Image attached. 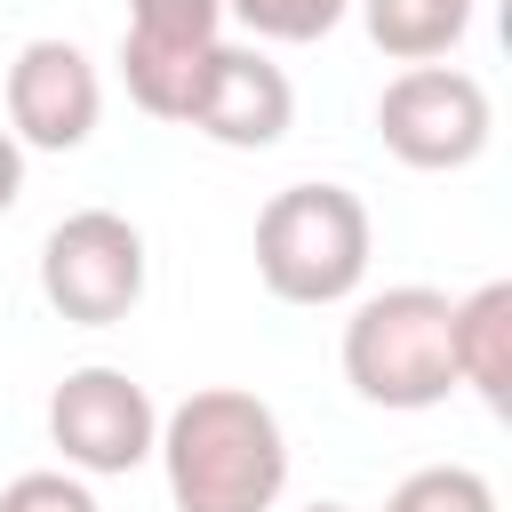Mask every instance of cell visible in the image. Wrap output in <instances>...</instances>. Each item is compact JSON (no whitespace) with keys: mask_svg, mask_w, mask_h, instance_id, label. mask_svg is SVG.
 <instances>
[{"mask_svg":"<svg viewBox=\"0 0 512 512\" xmlns=\"http://www.w3.org/2000/svg\"><path fill=\"white\" fill-rule=\"evenodd\" d=\"M176 512H272L288 488V432L248 384H200L160 416L152 440Z\"/></svg>","mask_w":512,"mask_h":512,"instance_id":"cell-1","label":"cell"},{"mask_svg":"<svg viewBox=\"0 0 512 512\" xmlns=\"http://www.w3.org/2000/svg\"><path fill=\"white\" fill-rule=\"evenodd\" d=\"M376 256L368 200L352 184H280L256 208V280L280 304H352Z\"/></svg>","mask_w":512,"mask_h":512,"instance_id":"cell-2","label":"cell"},{"mask_svg":"<svg viewBox=\"0 0 512 512\" xmlns=\"http://www.w3.org/2000/svg\"><path fill=\"white\" fill-rule=\"evenodd\" d=\"M448 304L440 288H376L352 304L344 320V384L368 400V408H392V416H416V408H440L456 392V360H448Z\"/></svg>","mask_w":512,"mask_h":512,"instance_id":"cell-3","label":"cell"},{"mask_svg":"<svg viewBox=\"0 0 512 512\" xmlns=\"http://www.w3.org/2000/svg\"><path fill=\"white\" fill-rule=\"evenodd\" d=\"M144 272H152L144 232L120 208H72L40 240V296L72 328H120L144 304Z\"/></svg>","mask_w":512,"mask_h":512,"instance_id":"cell-4","label":"cell"},{"mask_svg":"<svg viewBox=\"0 0 512 512\" xmlns=\"http://www.w3.org/2000/svg\"><path fill=\"white\" fill-rule=\"evenodd\" d=\"M376 136L400 168H424V176H448V168H472L496 136V104L488 88L464 72V64H408L400 80H384L376 96Z\"/></svg>","mask_w":512,"mask_h":512,"instance_id":"cell-5","label":"cell"},{"mask_svg":"<svg viewBox=\"0 0 512 512\" xmlns=\"http://www.w3.org/2000/svg\"><path fill=\"white\" fill-rule=\"evenodd\" d=\"M48 440H56L64 472H80V480H120V472H136V464L152 456L160 408H152V392H144L128 368L88 360V368H72V376L48 392Z\"/></svg>","mask_w":512,"mask_h":512,"instance_id":"cell-6","label":"cell"},{"mask_svg":"<svg viewBox=\"0 0 512 512\" xmlns=\"http://www.w3.org/2000/svg\"><path fill=\"white\" fill-rule=\"evenodd\" d=\"M216 48H224V0H128V24H120L128 104L184 128V104Z\"/></svg>","mask_w":512,"mask_h":512,"instance_id":"cell-7","label":"cell"},{"mask_svg":"<svg viewBox=\"0 0 512 512\" xmlns=\"http://www.w3.org/2000/svg\"><path fill=\"white\" fill-rule=\"evenodd\" d=\"M104 120V80L80 40H24L8 64V136L24 152H80Z\"/></svg>","mask_w":512,"mask_h":512,"instance_id":"cell-8","label":"cell"},{"mask_svg":"<svg viewBox=\"0 0 512 512\" xmlns=\"http://www.w3.org/2000/svg\"><path fill=\"white\" fill-rule=\"evenodd\" d=\"M184 128L208 136V144H224V152H272L296 128V88H288V72L264 48H232L224 40L208 56L192 104H184Z\"/></svg>","mask_w":512,"mask_h":512,"instance_id":"cell-9","label":"cell"},{"mask_svg":"<svg viewBox=\"0 0 512 512\" xmlns=\"http://www.w3.org/2000/svg\"><path fill=\"white\" fill-rule=\"evenodd\" d=\"M448 360L456 384H472L496 416L512 408V280H480L448 304Z\"/></svg>","mask_w":512,"mask_h":512,"instance_id":"cell-10","label":"cell"},{"mask_svg":"<svg viewBox=\"0 0 512 512\" xmlns=\"http://www.w3.org/2000/svg\"><path fill=\"white\" fill-rule=\"evenodd\" d=\"M360 24L392 64H440L472 32V0H360Z\"/></svg>","mask_w":512,"mask_h":512,"instance_id":"cell-11","label":"cell"},{"mask_svg":"<svg viewBox=\"0 0 512 512\" xmlns=\"http://www.w3.org/2000/svg\"><path fill=\"white\" fill-rule=\"evenodd\" d=\"M384 512H496V488L472 464H424L384 496Z\"/></svg>","mask_w":512,"mask_h":512,"instance_id":"cell-12","label":"cell"},{"mask_svg":"<svg viewBox=\"0 0 512 512\" xmlns=\"http://www.w3.org/2000/svg\"><path fill=\"white\" fill-rule=\"evenodd\" d=\"M352 0H224V16H240L256 40H280V48H304V40H328L344 24Z\"/></svg>","mask_w":512,"mask_h":512,"instance_id":"cell-13","label":"cell"},{"mask_svg":"<svg viewBox=\"0 0 512 512\" xmlns=\"http://www.w3.org/2000/svg\"><path fill=\"white\" fill-rule=\"evenodd\" d=\"M0 512H96L80 472H16L0 488Z\"/></svg>","mask_w":512,"mask_h":512,"instance_id":"cell-14","label":"cell"},{"mask_svg":"<svg viewBox=\"0 0 512 512\" xmlns=\"http://www.w3.org/2000/svg\"><path fill=\"white\" fill-rule=\"evenodd\" d=\"M16 200H24V144L0 128V216H8Z\"/></svg>","mask_w":512,"mask_h":512,"instance_id":"cell-15","label":"cell"},{"mask_svg":"<svg viewBox=\"0 0 512 512\" xmlns=\"http://www.w3.org/2000/svg\"><path fill=\"white\" fill-rule=\"evenodd\" d=\"M304 512H352V504H328V496H320V504H304Z\"/></svg>","mask_w":512,"mask_h":512,"instance_id":"cell-16","label":"cell"}]
</instances>
